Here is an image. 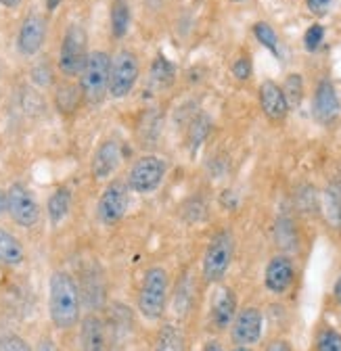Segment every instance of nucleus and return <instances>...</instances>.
<instances>
[{"label": "nucleus", "mask_w": 341, "mask_h": 351, "mask_svg": "<svg viewBox=\"0 0 341 351\" xmlns=\"http://www.w3.org/2000/svg\"><path fill=\"white\" fill-rule=\"evenodd\" d=\"M49 316L55 328L69 330L80 322L82 295L73 276L65 270H55L49 278Z\"/></svg>", "instance_id": "nucleus-1"}, {"label": "nucleus", "mask_w": 341, "mask_h": 351, "mask_svg": "<svg viewBox=\"0 0 341 351\" xmlns=\"http://www.w3.org/2000/svg\"><path fill=\"white\" fill-rule=\"evenodd\" d=\"M111 57L105 51H91L80 71V93L86 105H101L109 95Z\"/></svg>", "instance_id": "nucleus-2"}, {"label": "nucleus", "mask_w": 341, "mask_h": 351, "mask_svg": "<svg viewBox=\"0 0 341 351\" xmlns=\"http://www.w3.org/2000/svg\"><path fill=\"white\" fill-rule=\"evenodd\" d=\"M169 297V278L167 270L161 266H151L141 282L139 293V312L145 320H159L165 314Z\"/></svg>", "instance_id": "nucleus-3"}, {"label": "nucleus", "mask_w": 341, "mask_h": 351, "mask_svg": "<svg viewBox=\"0 0 341 351\" xmlns=\"http://www.w3.org/2000/svg\"><path fill=\"white\" fill-rule=\"evenodd\" d=\"M89 34L80 23H69L63 32L61 47H59V57H57V67L63 77L73 80L80 75L84 63L89 57Z\"/></svg>", "instance_id": "nucleus-4"}, {"label": "nucleus", "mask_w": 341, "mask_h": 351, "mask_svg": "<svg viewBox=\"0 0 341 351\" xmlns=\"http://www.w3.org/2000/svg\"><path fill=\"white\" fill-rule=\"evenodd\" d=\"M233 257H235L233 232H228V230L216 232L209 239L205 253H203V261H201V272H203L205 282H209V285L220 282L231 268Z\"/></svg>", "instance_id": "nucleus-5"}, {"label": "nucleus", "mask_w": 341, "mask_h": 351, "mask_svg": "<svg viewBox=\"0 0 341 351\" xmlns=\"http://www.w3.org/2000/svg\"><path fill=\"white\" fill-rule=\"evenodd\" d=\"M167 173V163L163 157L159 155H141L132 167L128 169V176H126V186L130 189V193H137V195H151L155 193L163 178Z\"/></svg>", "instance_id": "nucleus-6"}, {"label": "nucleus", "mask_w": 341, "mask_h": 351, "mask_svg": "<svg viewBox=\"0 0 341 351\" xmlns=\"http://www.w3.org/2000/svg\"><path fill=\"white\" fill-rule=\"evenodd\" d=\"M7 213L21 228H34L40 222L42 217L40 201L25 182L17 180L7 189Z\"/></svg>", "instance_id": "nucleus-7"}, {"label": "nucleus", "mask_w": 341, "mask_h": 351, "mask_svg": "<svg viewBox=\"0 0 341 351\" xmlns=\"http://www.w3.org/2000/svg\"><path fill=\"white\" fill-rule=\"evenodd\" d=\"M139 75H141L139 57L128 49L117 51L111 59V69H109V97L117 101L126 99L134 90Z\"/></svg>", "instance_id": "nucleus-8"}, {"label": "nucleus", "mask_w": 341, "mask_h": 351, "mask_svg": "<svg viewBox=\"0 0 341 351\" xmlns=\"http://www.w3.org/2000/svg\"><path fill=\"white\" fill-rule=\"evenodd\" d=\"M128 207H130V189L121 180H111L97 201V217L101 224L113 226L121 222Z\"/></svg>", "instance_id": "nucleus-9"}, {"label": "nucleus", "mask_w": 341, "mask_h": 351, "mask_svg": "<svg viewBox=\"0 0 341 351\" xmlns=\"http://www.w3.org/2000/svg\"><path fill=\"white\" fill-rule=\"evenodd\" d=\"M49 36V21L42 13H27L17 29V38H15V47L17 53L25 59L38 57L42 47H45Z\"/></svg>", "instance_id": "nucleus-10"}, {"label": "nucleus", "mask_w": 341, "mask_h": 351, "mask_svg": "<svg viewBox=\"0 0 341 351\" xmlns=\"http://www.w3.org/2000/svg\"><path fill=\"white\" fill-rule=\"evenodd\" d=\"M262 335H264V316L258 307L247 305L237 312L231 324V339L235 345L253 347L255 343H260Z\"/></svg>", "instance_id": "nucleus-11"}, {"label": "nucleus", "mask_w": 341, "mask_h": 351, "mask_svg": "<svg viewBox=\"0 0 341 351\" xmlns=\"http://www.w3.org/2000/svg\"><path fill=\"white\" fill-rule=\"evenodd\" d=\"M295 282V266L287 253H279L268 259L264 270V287L270 295L283 297Z\"/></svg>", "instance_id": "nucleus-12"}, {"label": "nucleus", "mask_w": 341, "mask_h": 351, "mask_svg": "<svg viewBox=\"0 0 341 351\" xmlns=\"http://www.w3.org/2000/svg\"><path fill=\"white\" fill-rule=\"evenodd\" d=\"M121 163V145L115 138H105L99 143L91 159V173L95 180H109Z\"/></svg>", "instance_id": "nucleus-13"}, {"label": "nucleus", "mask_w": 341, "mask_h": 351, "mask_svg": "<svg viewBox=\"0 0 341 351\" xmlns=\"http://www.w3.org/2000/svg\"><path fill=\"white\" fill-rule=\"evenodd\" d=\"M339 109H341V103H339V97H337L333 82L327 77L320 80L316 90H314V101H312L314 119L322 125H331L339 117Z\"/></svg>", "instance_id": "nucleus-14"}, {"label": "nucleus", "mask_w": 341, "mask_h": 351, "mask_svg": "<svg viewBox=\"0 0 341 351\" xmlns=\"http://www.w3.org/2000/svg\"><path fill=\"white\" fill-rule=\"evenodd\" d=\"M237 312H239V307H237L235 291L231 287H218L214 297H211V310H209V320L214 324V328L216 330L231 328Z\"/></svg>", "instance_id": "nucleus-15"}, {"label": "nucleus", "mask_w": 341, "mask_h": 351, "mask_svg": "<svg viewBox=\"0 0 341 351\" xmlns=\"http://www.w3.org/2000/svg\"><path fill=\"white\" fill-rule=\"evenodd\" d=\"M258 99H260V109L270 121H283L291 107L285 99L283 88L274 80H264L258 88Z\"/></svg>", "instance_id": "nucleus-16"}, {"label": "nucleus", "mask_w": 341, "mask_h": 351, "mask_svg": "<svg viewBox=\"0 0 341 351\" xmlns=\"http://www.w3.org/2000/svg\"><path fill=\"white\" fill-rule=\"evenodd\" d=\"M320 211L327 224L335 230H341V173L333 176L320 193Z\"/></svg>", "instance_id": "nucleus-17"}, {"label": "nucleus", "mask_w": 341, "mask_h": 351, "mask_svg": "<svg viewBox=\"0 0 341 351\" xmlns=\"http://www.w3.org/2000/svg\"><path fill=\"white\" fill-rule=\"evenodd\" d=\"M71 205H73V193L69 186H57L49 201H47V217L53 228L61 226L67 215L71 213Z\"/></svg>", "instance_id": "nucleus-18"}, {"label": "nucleus", "mask_w": 341, "mask_h": 351, "mask_svg": "<svg viewBox=\"0 0 341 351\" xmlns=\"http://www.w3.org/2000/svg\"><path fill=\"white\" fill-rule=\"evenodd\" d=\"M80 349L82 351H105L107 341H105V326L101 318L97 316H86L82 320L80 326Z\"/></svg>", "instance_id": "nucleus-19"}, {"label": "nucleus", "mask_w": 341, "mask_h": 351, "mask_svg": "<svg viewBox=\"0 0 341 351\" xmlns=\"http://www.w3.org/2000/svg\"><path fill=\"white\" fill-rule=\"evenodd\" d=\"M25 261V247L23 243L7 228L0 226V266L17 268Z\"/></svg>", "instance_id": "nucleus-20"}, {"label": "nucleus", "mask_w": 341, "mask_h": 351, "mask_svg": "<svg viewBox=\"0 0 341 351\" xmlns=\"http://www.w3.org/2000/svg\"><path fill=\"white\" fill-rule=\"evenodd\" d=\"M130 21H132L130 3H128V0H113L111 11H109V23H111L113 38L121 40L128 34V29H130Z\"/></svg>", "instance_id": "nucleus-21"}, {"label": "nucleus", "mask_w": 341, "mask_h": 351, "mask_svg": "<svg viewBox=\"0 0 341 351\" xmlns=\"http://www.w3.org/2000/svg\"><path fill=\"white\" fill-rule=\"evenodd\" d=\"M149 75H151V82L159 88H167L172 86L174 80H176V65L169 61L167 57L163 55H157L151 63V69H149Z\"/></svg>", "instance_id": "nucleus-22"}, {"label": "nucleus", "mask_w": 341, "mask_h": 351, "mask_svg": "<svg viewBox=\"0 0 341 351\" xmlns=\"http://www.w3.org/2000/svg\"><path fill=\"white\" fill-rule=\"evenodd\" d=\"M153 351H185V337L174 324H163L157 330Z\"/></svg>", "instance_id": "nucleus-23"}, {"label": "nucleus", "mask_w": 341, "mask_h": 351, "mask_svg": "<svg viewBox=\"0 0 341 351\" xmlns=\"http://www.w3.org/2000/svg\"><path fill=\"white\" fill-rule=\"evenodd\" d=\"M82 93H80V86L75 84H69V82H63L57 86V93H55V103H57V109L63 111V113H71L78 109V105L82 103Z\"/></svg>", "instance_id": "nucleus-24"}, {"label": "nucleus", "mask_w": 341, "mask_h": 351, "mask_svg": "<svg viewBox=\"0 0 341 351\" xmlns=\"http://www.w3.org/2000/svg\"><path fill=\"white\" fill-rule=\"evenodd\" d=\"M253 36L258 40L264 49H268L274 57H281V44H279V36L274 32V27L266 21H258L253 25Z\"/></svg>", "instance_id": "nucleus-25"}, {"label": "nucleus", "mask_w": 341, "mask_h": 351, "mask_svg": "<svg viewBox=\"0 0 341 351\" xmlns=\"http://www.w3.org/2000/svg\"><path fill=\"white\" fill-rule=\"evenodd\" d=\"M281 88H283L285 99H287L291 109L302 105V101H304V77L300 73H289Z\"/></svg>", "instance_id": "nucleus-26"}, {"label": "nucleus", "mask_w": 341, "mask_h": 351, "mask_svg": "<svg viewBox=\"0 0 341 351\" xmlns=\"http://www.w3.org/2000/svg\"><path fill=\"white\" fill-rule=\"evenodd\" d=\"M209 130H211V121H209L207 115H197L191 121V128H189V145H191V151L193 153L203 145V141L209 134Z\"/></svg>", "instance_id": "nucleus-27"}, {"label": "nucleus", "mask_w": 341, "mask_h": 351, "mask_svg": "<svg viewBox=\"0 0 341 351\" xmlns=\"http://www.w3.org/2000/svg\"><path fill=\"white\" fill-rule=\"evenodd\" d=\"M295 205L300 211L320 209V193L312 184H302L295 191Z\"/></svg>", "instance_id": "nucleus-28"}, {"label": "nucleus", "mask_w": 341, "mask_h": 351, "mask_svg": "<svg viewBox=\"0 0 341 351\" xmlns=\"http://www.w3.org/2000/svg\"><path fill=\"white\" fill-rule=\"evenodd\" d=\"M30 80L36 88H51L55 84V71L51 63L47 59H40L38 63H34V67L30 69Z\"/></svg>", "instance_id": "nucleus-29"}, {"label": "nucleus", "mask_w": 341, "mask_h": 351, "mask_svg": "<svg viewBox=\"0 0 341 351\" xmlns=\"http://www.w3.org/2000/svg\"><path fill=\"white\" fill-rule=\"evenodd\" d=\"M316 351H341V332L335 328H325L316 337Z\"/></svg>", "instance_id": "nucleus-30"}, {"label": "nucleus", "mask_w": 341, "mask_h": 351, "mask_svg": "<svg viewBox=\"0 0 341 351\" xmlns=\"http://www.w3.org/2000/svg\"><path fill=\"white\" fill-rule=\"evenodd\" d=\"M325 40V27L320 23H314L306 29L304 34V47L308 53H316L320 49V44Z\"/></svg>", "instance_id": "nucleus-31"}, {"label": "nucleus", "mask_w": 341, "mask_h": 351, "mask_svg": "<svg viewBox=\"0 0 341 351\" xmlns=\"http://www.w3.org/2000/svg\"><path fill=\"white\" fill-rule=\"evenodd\" d=\"M231 71H233L235 80H239V82H247V80L251 77V73H253V65H251V59H249L247 55H243V57L235 59V63H233Z\"/></svg>", "instance_id": "nucleus-32"}, {"label": "nucleus", "mask_w": 341, "mask_h": 351, "mask_svg": "<svg viewBox=\"0 0 341 351\" xmlns=\"http://www.w3.org/2000/svg\"><path fill=\"white\" fill-rule=\"evenodd\" d=\"M0 351H34L30 343L19 335H7L0 339Z\"/></svg>", "instance_id": "nucleus-33"}, {"label": "nucleus", "mask_w": 341, "mask_h": 351, "mask_svg": "<svg viewBox=\"0 0 341 351\" xmlns=\"http://www.w3.org/2000/svg\"><path fill=\"white\" fill-rule=\"evenodd\" d=\"M331 5H333V0H306L308 11H310L312 15H316V17L327 15L329 9H331Z\"/></svg>", "instance_id": "nucleus-34"}, {"label": "nucleus", "mask_w": 341, "mask_h": 351, "mask_svg": "<svg viewBox=\"0 0 341 351\" xmlns=\"http://www.w3.org/2000/svg\"><path fill=\"white\" fill-rule=\"evenodd\" d=\"M266 351H293V347L287 339H272L266 345Z\"/></svg>", "instance_id": "nucleus-35"}, {"label": "nucleus", "mask_w": 341, "mask_h": 351, "mask_svg": "<svg viewBox=\"0 0 341 351\" xmlns=\"http://www.w3.org/2000/svg\"><path fill=\"white\" fill-rule=\"evenodd\" d=\"M34 351H59V347L55 345V341H53V339L42 337V339L38 341V345H36V349H34Z\"/></svg>", "instance_id": "nucleus-36"}, {"label": "nucleus", "mask_w": 341, "mask_h": 351, "mask_svg": "<svg viewBox=\"0 0 341 351\" xmlns=\"http://www.w3.org/2000/svg\"><path fill=\"white\" fill-rule=\"evenodd\" d=\"M203 351H226V349H224V345L218 339H209V341H205Z\"/></svg>", "instance_id": "nucleus-37"}, {"label": "nucleus", "mask_w": 341, "mask_h": 351, "mask_svg": "<svg viewBox=\"0 0 341 351\" xmlns=\"http://www.w3.org/2000/svg\"><path fill=\"white\" fill-rule=\"evenodd\" d=\"M23 5V0H0V7H5L9 11H15Z\"/></svg>", "instance_id": "nucleus-38"}, {"label": "nucleus", "mask_w": 341, "mask_h": 351, "mask_svg": "<svg viewBox=\"0 0 341 351\" xmlns=\"http://www.w3.org/2000/svg\"><path fill=\"white\" fill-rule=\"evenodd\" d=\"M333 297H335V301L341 305V276L335 280V287H333Z\"/></svg>", "instance_id": "nucleus-39"}, {"label": "nucleus", "mask_w": 341, "mask_h": 351, "mask_svg": "<svg viewBox=\"0 0 341 351\" xmlns=\"http://www.w3.org/2000/svg\"><path fill=\"white\" fill-rule=\"evenodd\" d=\"M59 5H61V0H47V11L53 13V11H57Z\"/></svg>", "instance_id": "nucleus-40"}, {"label": "nucleus", "mask_w": 341, "mask_h": 351, "mask_svg": "<svg viewBox=\"0 0 341 351\" xmlns=\"http://www.w3.org/2000/svg\"><path fill=\"white\" fill-rule=\"evenodd\" d=\"M231 351H253V349L251 347H243V345H235Z\"/></svg>", "instance_id": "nucleus-41"}, {"label": "nucleus", "mask_w": 341, "mask_h": 351, "mask_svg": "<svg viewBox=\"0 0 341 351\" xmlns=\"http://www.w3.org/2000/svg\"><path fill=\"white\" fill-rule=\"evenodd\" d=\"M231 3H245V0H231Z\"/></svg>", "instance_id": "nucleus-42"}]
</instances>
